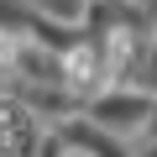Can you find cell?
<instances>
[{"mask_svg":"<svg viewBox=\"0 0 157 157\" xmlns=\"http://www.w3.org/2000/svg\"><path fill=\"white\" fill-rule=\"evenodd\" d=\"M147 115H152V94H131V84H105L94 100H89V121L100 131H110L115 141L126 136H141L147 131Z\"/></svg>","mask_w":157,"mask_h":157,"instance_id":"cell-1","label":"cell"}]
</instances>
